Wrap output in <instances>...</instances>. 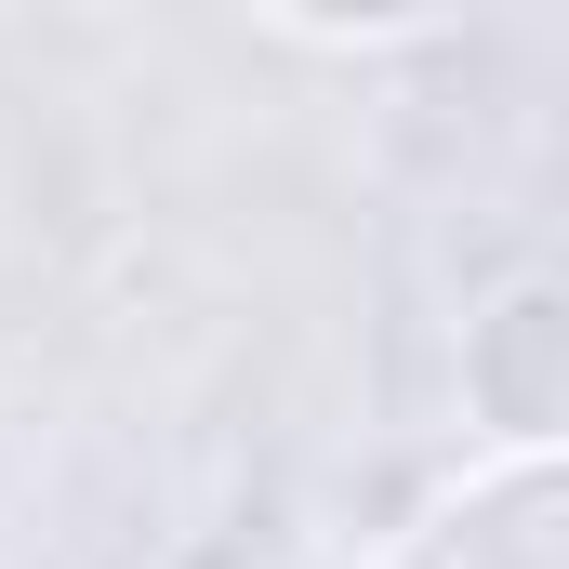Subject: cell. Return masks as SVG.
<instances>
[{
    "label": "cell",
    "mask_w": 569,
    "mask_h": 569,
    "mask_svg": "<svg viewBox=\"0 0 569 569\" xmlns=\"http://www.w3.org/2000/svg\"><path fill=\"white\" fill-rule=\"evenodd\" d=\"M385 569H569V450H530V463L477 477Z\"/></svg>",
    "instance_id": "6da1fadb"
},
{
    "label": "cell",
    "mask_w": 569,
    "mask_h": 569,
    "mask_svg": "<svg viewBox=\"0 0 569 569\" xmlns=\"http://www.w3.org/2000/svg\"><path fill=\"white\" fill-rule=\"evenodd\" d=\"M463 398L503 437H569V291L557 279H517L463 331Z\"/></svg>",
    "instance_id": "7a4b0ae2"
},
{
    "label": "cell",
    "mask_w": 569,
    "mask_h": 569,
    "mask_svg": "<svg viewBox=\"0 0 569 569\" xmlns=\"http://www.w3.org/2000/svg\"><path fill=\"white\" fill-rule=\"evenodd\" d=\"M279 13H305V27H411L437 0H279Z\"/></svg>",
    "instance_id": "3957f363"
}]
</instances>
